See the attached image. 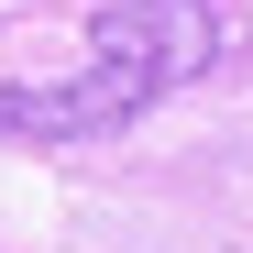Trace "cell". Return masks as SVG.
I'll list each match as a JSON object with an SVG mask.
<instances>
[{
	"label": "cell",
	"instance_id": "obj_1",
	"mask_svg": "<svg viewBox=\"0 0 253 253\" xmlns=\"http://www.w3.org/2000/svg\"><path fill=\"white\" fill-rule=\"evenodd\" d=\"M231 44L220 0H99L88 11V66L77 77H33V88H0V132L22 143H99V132H132V121L209 77Z\"/></svg>",
	"mask_w": 253,
	"mask_h": 253
}]
</instances>
